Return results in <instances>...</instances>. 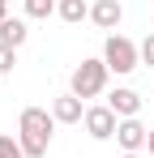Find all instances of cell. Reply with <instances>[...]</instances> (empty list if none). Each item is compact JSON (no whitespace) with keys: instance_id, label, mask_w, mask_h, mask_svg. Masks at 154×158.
Listing matches in <instances>:
<instances>
[{"instance_id":"cell-1","label":"cell","mask_w":154,"mask_h":158,"mask_svg":"<svg viewBox=\"0 0 154 158\" xmlns=\"http://www.w3.org/2000/svg\"><path fill=\"white\" fill-rule=\"evenodd\" d=\"M13 137L22 141L26 158H47L51 137H56V115H51L47 107H26L22 115H17V132Z\"/></svg>"},{"instance_id":"cell-2","label":"cell","mask_w":154,"mask_h":158,"mask_svg":"<svg viewBox=\"0 0 154 158\" xmlns=\"http://www.w3.org/2000/svg\"><path fill=\"white\" fill-rule=\"evenodd\" d=\"M107 81H111V69L103 64V56L99 60H81L73 73H69V94H77L81 103L86 98H99L103 90H107Z\"/></svg>"},{"instance_id":"cell-3","label":"cell","mask_w":154,"mask_h":158,"mask_svg":"<svg viewBox=\"0 0 154 158\" xmlns=\"http://www.w3.org/2000/svg\"><path fill=\"white\" fill-rule=\"evenodd\" d=\"M103 64L116 73V77H128L133 69H141V47L124 39V34H107V43H103Z\"/></svg>"},{"instance_id":"cell-4","label":"cell","mask_w":154,"mask_h":158,"mask_svg":"<svg viewBox=\"0 0 154 158\" xmlns=\"http://www.w3.org/2000/svg\"><path fill=\"white\" fill-rule=\"evenodd\" d=\"M81 124H86V132H90L94 141H111L116 128H120V115L107 103H99V107H86V120H81Z\"/></svg>"},{"instance_id":"cell-5","label":"cell","mask_w":154,"mask_h":158,"mask_svg":"<svg viewBox=\"0 0 154 158\" xmlns=\"http://www.w3.org/2000/svg\"><path fill=\"white\" fill-rule=\"evenodd\" d=\"M146 141H150V128H146L137 115H133V120H120V128H116V145H120L124 154H141Z\"/></svg>"},{"instance_id":"cell-6","label":"cell","mask_w":154,"mask_h":158,"mask_svg":"<svg viewBox=\"0 0 154 158\" xmlns=\"http://www.w3.org/2000/svg\"><path fill=\"white\" fill-rule=\"evenodd\" d=\"M107 107H111L120 120H133V115L141 111V94H137L133 85H116V90L107 94Z\"/></svg>"},{"instance_id":"cell-7","label":"cell","mask_w":154,"mask_h":158,"mask_svg":"<svg viewBox=\"0 0 154 158\" xmlns=\"http://www.w3.org/2000/svg\"><path fill=\"white\" fill-rule=\"evenodd\" d=\"M90 22L99 30H116L124 22V4H120V0H94V4H90Z\"/></svg>"},{"instance_id":"cell-8","label":"cell","mask_w":154,"mask_h":158,"mask_svg":"<svg viewBox=\"0 0 154 158\" xmlns=\"http://www.w3.org/2000/svg\"><path fill=\"white\" fill-rule=\"evenodd\" d=\"M51 115H56V124H81L86 120V103L77 94H60V98H51Z\"/></svg>"},{"instance_id":"cell-9","label":"cell","mask_w":154,"mask_h":158,"mask_svg":"<svg viewBox=\"0 0 154 158\" xmlns=\"http://www.w3.org/2000/svg\"><path fill=\"white\" fill-rule=\"evenodd\" d=\"M26 39H30L26 17H4V22H0V43H4V47H22Z\"/></svg>"},{"instance_id":"cell-10","label":"cell","mask_w":154,"mask_h":158,"mask_svg":"<svg viewBox=\"0 0 154 158\" xmlns=\"http://www.w3.org/2000/svg\"><path fill=\"white\" fill-rule=\"evenodd\" d=\"M56 17L69 22V26H81V22L90 17V4H86V0H60V4H56Z\"/></svg>"},{"instance_id":"cell-11","label":"cell","mask_w":154,"mask_h":158,"mask_svg":"<svg viewBox=\"0 0 154 158\" xmlns=\"http://www.w3.org/2000/svg\"><path fill=\"white\" fill-rule=\"evenodd\" d=\"M0 158H26L22 141H17V137H9V132H0Z\"/></svg>"},{"instance_id":"cell-12","label":"cell","mask_w":154,"mask_h":158,"mask_svg":"<svg viewBox=\"0 0 154 158\" xmlns=\"http://www.w3.org/2000/svg\"><path fill=\"white\" fill-rule=\"evenodd\" d=\"M13 64H17V47H4V43H0V77H9Z\"/></svg>"},{"instance_id":"cell-13","label":"cell","mask_w":154,"mask_h":158,"mask_svg":"<svg viewBox=\"0 0 154 158\" xmlns=\"http://www.w3.org/2000/svg\"><path fill=\"white\" fill-rule=\"evenodd\" d=\"M137 47H141V64H150V69H154V30L137 43Z\"/></svg>"},{"instance_id":"cell-14","label":"cell","mask_w":154,"mask_h":158,"mask_svg":"<svg viewBox=\"0 0 154 158\" xmlns=\"http://www.w3.org/2000/svg\"><path fill=\"white\" fill-rule=\"evenodd\" d=\"M146 150H150V158H154V128H150V141H146Z\"/></svg>"},{"instance_id":"cell-15","label":"cell","mask_w":154,"mask_h":158,"mask_svg":"<svg viewBox=\"0 0 154 158\" xmlns=\"http://www.w3.org/2000/svg\"><path fill=\"white\" fill-rule=\"evenodd\" d=\"M120 158H141V154H120Z\"/></svg>"},{"instance_id":"cell-16","label":"cell","mask_w":154,"mask_h":158,"mask_svg":"<svg viewBox=\"0 0 154 158\" xmlns=\"http://www.w3.org/2000/svg\"><path fill=\"white\" fill-rule=\"evenodd\" d=\"M0 9H9V0H0Z\"/></svg>"},{"instance_id":"cell-17","label":"cell","mask_w":154,"mask_h":158,"mask_svg":"<svg viewBox=\"0 0 154 158\" xmlns=\"http://www.w3.org/2000/svg\"><path fill=\"white\" fill-rule=\"evenodd\" d=\"M150 26H154V22H150Z\"/></svg>"}]
</instances>
